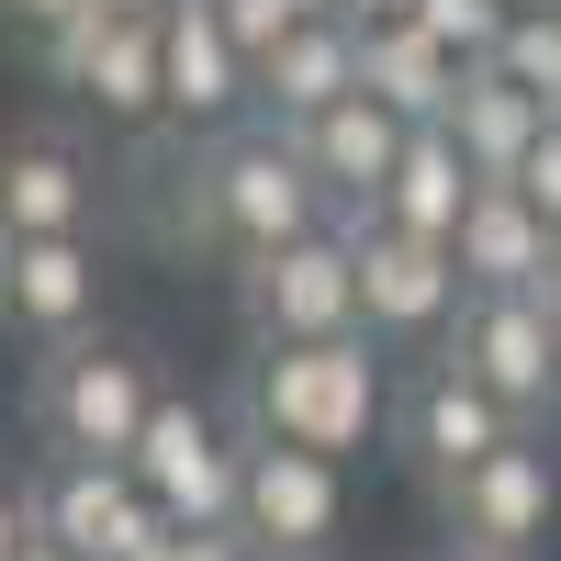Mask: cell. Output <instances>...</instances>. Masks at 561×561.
Returning <instances> with one entry per match:
<instances>
[{
	"label": "cell",
	"mask_w": 561,
	"mask_h": 561,
	"mask_svg": "<svg viewBox=\"0 0 561 561\" xmlns=\"http://www.w3.org/2000/svg\"><path fill=\"white\" fill-rule=\"evenodd\" d=\"M237 528H248L259 561H325L337 528H348V460L337 449H293V438H248Z\"/></svg>",
	"instance_id": "10"
},
{
	"label": "cell",
	"mask_w": 561,
	"mask_h": 561,
	"mask_svg": "<svg viewBox=\"0 0 561 561\" xmlns=\"http://www.w3.org/2000/svg\"><path fill=\"white\" fill-rule=\"evenodd\" d=\"M483 68H505L517 90H539V102L561 113V12H505V34H494Z\"/></svg>",
	"instance_id": "22"
},
{
	"label": "cell",
	"mask_w": 561,
	"mask_h": 561,
	"mask_svg": "<svg viewBox=\"0 0 561 561\" xmlns=\"http://www.w3.org/2000/svg\"><path fill=\"white\" fill-rule=\"evenodd\" d=\"M102 169L68 124H12L0 135V237H90Z\"/></svg>",
	"instance_id": "14"
},
{
	"label": "cell",
	"mask_w": 561,
	"mask_h": 561,
	"mask_svg": "<svg viewBox=\"0 0 561 561\" xmlns=\"http://www.w3.org/2000/svg\"><path fill=\"white\" fill-rule=\"evenodd\" d=\"M237 325H248V348L259 337H348L359 325V248H348V225L325 214L304 237L237 259Z\"/></svg>",
	"instance_id": "5"
},
{
	"label": "cell",
	"mask_w": 561,
	"mask_h": 561,
	"mask_svg": "<svg viewBox=\"0 0 561 561\" xmlns=\"http://www.w3.org/2000/svg\"><path fill=\"white\" fill-rule=\"evenodd\" d=\"M337 225H348V248H359V325H370L393 359H427V348L449 337L460 293H472L460 248H449V237H415V225L370 214V203H337Z\"/></svg>",
	"instance_id": "4"
},
{
	"label": "cell",
	"mask_w": 561,
	"mask_h": 561,
	"mask_svg": "<svg viewBox=\"0 0 561 561\" xmlns=\"http://www.w3.org/2000/svg\"><path fill=\"white\" fill-rule=\"evenodd\" d=\"M449 248H460V270H472V280H539V270H550V214L517 192V180H472Z\"/></svg>",
	"instance_id": "20"
},
{
	"label": "cell",
	"mask_w": 561,
	"mask_h": 561,
	"mask_svg": "<svg viewBox=\"0 0 561 561\" xmlns=\"http://www.w3.org/2000/svg\"><path fill=\"white\" fill-rule=\"evenodd\" d=\"M158 415V370L147 348L102 337V325H79V337H57L34 359V438L68 449V460H124L135 438H147Z\"/></svg>",
	"instance_id": "3"
},
{
	"label": "cell",
	"mask_w": 561,
	"mask_h": 561,
	"mask_svg": "<svg viewBox=\"0 0 561 561\" xmlns=\"http://www.w3.org/2000/svg\"><path fill=\"white\" fill-rule=\"evenodd\" d=\"M404 12L427 23V34L449 45V57H472V68H483V57H494V34H505V12H517V0H404Z\"/></svg>",
	"instance_id": "23"
},
{
	"label": "cell",
	"mask_w": 561,
	"mask_h": 561,
	"mask_svg": "<svg viewBox=\"0 0 561 561\" xmlns=\"http://www.w3.org/2000/svg\"><path fill=\"white\" fill-rule=\"evenodd\" d=\"M23 528H34V494H23V483H0V561L23 550Z\"/></svg>",
	"instance_id": "28"
},
{
	"label": "cell",
	"mask_w": 561,
	"mask_h": 561,
	"mask_svg": "<svg viewBox=\"0 0 561 561\" xmlns=\"http://www.w3.org/2000/svg\"><path fill=\"white\" fill-rule=\"evenodd\" d=\"M12 561H79V550H68V539H45V528H23V550H12Z\"/></svg>",
	"instance_id": "29"
},
{
	"label": "cell",
	"mask_w": 561,
	"mask_h": 561,
	"mask_svg": "<svg viewBox=\"0 0 561 561\" xmlns=\"http://www.w3.org/2000/svg\"><path fill=\"white\" fill-rule=\"evenodd\" d=\"M158 68H169V124L180 135H225L259 113V57L225 34L214 0H158Z\"/></svg>",
	"instance_id": "13"
},
{
	"label": "cell",
	"mask_w": 561,
	"mask_h": 561,
	"mask_svg": "<svg viewBox=\"0 0 561 561\" xmlns=\"http://www.w3.org/2000/svg\"><path fill=\"white\" fill-rule=\"evenodd\" d=\"M517 427H528V415L505 404V393H483L449 348H427V359H404V370H393V427H382V449L404 460L415 483H449L460 460L505 449Z\"/></svg>",
	"instance_id": "8"
},
{
	"label": "cell",
	"mask_w": 561,
	"mask_h": 561,
	"mask_svg": "<svg viewBox=\"0 0 561 561\" xmlns=\"http://www.w3.org/2000/svg\"><path fill=\"white\" fill-rule=\"evenodd\" d=\"M280 135L314 158V180H325L337 203H382V180H393V158H404V135H415V124L382 102V90H337L325 113L280 124Z\"/></svg>",
	"instance_id": "16"
},
{
	"label": "cell",
	"mask_w": 561,
	"mask_h": 561,
	"mask_svg": "<svg viewBox=\"0 0 561 561\" xmlns=\"http://www.w3.org/2000/svg\"><path fill=\"white\" fill-rule=\"evenodd\" d=\"M550 348H561V304H550Z\"/></svg>",
	"instance_id": "34"
},
{
	"label": "cell",
	"mask_w": 561,
	"mask_h": 561,
	"mask_svg": "<svg viewBox=\"0 0 561 561\" xmlns=\"http://www.w3.org/2000/svg\"><path fill=\"white\" fill-rule=\"evenodd\" d=\"M438 124L460 135V158H472V180H517V158L539 147L550 102H539V90H517L505 68H460V90H449V113H438Z\"/></svg>",
	"instance_id": "19"
},
{
	"label": "cell",
	"mask_w": 561,
	"mask_h": 561,
	"mask_svg": "<svg viewBox=\"0 0 561 561\" xmlns=\"http://www.w3.org/2000/svg\"><path fill=\"white\" fill-rule=\"evenodd\" d=\"M124 460H135V483L158 494V517H169V528H214V517H237L248 427H237V415H214V404H192V393H158L147 438H135Z\"/></svg>",
	"instance_id": "11"
},
{
	"label": "cell",
	"mask_w": 561,
	"mask_h": 561,
	"mask_svg": "<svg viewBox=\"0 0 561 561\" xmlns=\"http://www.w3.org/2000/svg\"><path fill=\"white\" fill-rule=\"evenodd\" d=\"M34 57L57 90H79L102 124H169V68H158V12H113L90 0L57 34H34Z\"/></svg>",
	"instance_id": "9"
},
{
	"label": "cell",
	"mask_w": 561,
	"mask_h": 561,
	"mask_svg": "<svg viewBox=\"0 0 561 561\" xmlns=\"http://www.w3.org/2000/svg\"><path fill=\"white\" fill-rule=\"evenodd\" d=\"M438 348L472 370L483 393H505L528 427L561 415V348H550V293H539V280H472Z\"/></svg>",
	"instance_id": "7"
},
{
	"label": "cell",
	"mask_w": 561,
	"mask_h": 561,
	"mask_svg": "<svg viewBox=\"0 0 561 561\" xmlns=\"http://www.w3.org/2000/svg\"><path fill=\"white\" fill-rule=\"evenodd\" d=\"M337 214V192L314 180V158L293 147L280 124H225V135H203L192 147V180H180V237H192L203 259H259V248H280V237H304V225H325Z\"/></svg>",
	"instance_id": "2"
},
{
	"label": "cell",
	"mask_w": 561,
	"mask_h": 561,
	"mask_svg": "<svg viewBox=\"0 0 561 561\" xmlns=\"http://www.w3.org/2000/svg\"><path fill=\"white\" fill-rule=\"evenodd\" d=\"M539 293H550V304H561V225H550V270H539Z\"/></svg>",
	"instance_id": "30"
},
{
	"label": "cell",
	"mask_w": 561,
	"mask_h": 561,
	"mask_svg": "<svg viewBox=\"0 0 561 561\" xmlns=\"http://www.w3.org/2000/svg\"><path fill=\"white\" fill-rule=\"evenodd\" d=\"M393 370L404 359L370 337V325H348V337H259L248 370H237V427L359 460L393 427Z\"/></svg>",
	"instance_id": "1"
},
{
	"label": "cell",
	"mask_w": 561,
	"mask_h": 561,
	"mask_svg": "<svg viewBox=\"0 0 561 561\" xmlns=\"http://www.w3.org/2000/svg\"><path fill=\"white\" fill-rule=\"evenodd\" d=\"M517 12H561V0H517Z\"/></svg>",
	"instance_id": "33"
},
{
	"label": "cell",
	"mask_w": 561,
	"mask_h": 561,
	"mask_svg": "<svg viewBox=\"0 0 561 561\" xmlns=\"http://www.w3.org/2000/svg\"><path fill=\"white\" fill-rule=\"evenodd\" d=\"M438 561H517V550H472V539H449V550H438Z\"/></svg>",
	"instance_id": "31"
},
{
	"label": "cell",
	"mask_w": 561,
	"mask_h": 561,
	"mask_svg": "<svg viewBox=\"0 0 561 561\" xmlns=\"http://www.w3.org/2000/svg\"><path fill=\"white\" fill-rule=\"evenodd\" d=\"M158 561H259V550H248V528H237V517H214V528H169V539H158Z\"/></svg>",
	"instance_id": "25"
},
{
	"label": "cell",
	"mask_w": 561,
	"mask_h": 561,
	"mask_svg": "<svg viewBox=\"0 0 561 561\" xmlns=\"http://www.w3.org/2000/svg\"><path fill=\"white\" fill-rule=\"evenodd\" d=\"M427 494H438V528H449V539L539 561V550H550V528H561V449H550V427H517L505 449L460 460V472H449V483H427Z\"/></svg>",
	"instance_id": "6"
},
{
	"label": "cell",
	"mask_w": 561,
	"mask_h": 561,
	"mask_svg": "<svg viewBox=\"0 0 561 561\" xmlns=\"http://www.w3.org/2000/svg\"><path fill=\"white\" fill-rule=\"evenodd\" d=\"M90 314H102V259H90V237H0V325H12V337L57 348Z\"/></svg>",
	"instance_id": "15"
},
{
	"label": "cell",
	"mask_w": 561,
	"mask_h": 561,
	"mask_svg": "<svg viewBox=\"0 0 561 561\" xmlns=\"http://www.w3.org/2000/svg\"><path fill=\"white\" fill-rule=\"evenodd\" d=\"M517 192H528V203H539V214H550V225H561V113H550V124H539V147H528V158H517Z\"/></svg>",
	"instance_id": "26"
},
{
	"label": "cell",
	"mask_w": 561,
	"mask_h": 561,
	"mask_svg": "<svg viewBox=\"0 0 561 561\" xmlns=\"http://www.w3.org/2000/svg\"><path fill=\"white\" fill-rule=\"evenodd\" d=\"M337 12H359V23H370V12H404V0H337Z\"/></svg>",
	"instance_id": "32"
},
{
	"label": "cell",
	"mask_w": 561,
	"mask_h": 561,
	"mask_svg": "<svg viewBox=\"0 0 561 561\" xmlns=\"http://www.w3.org/2000/svg\"><path fill=\"white\" fill-rule=\"evenodd\" d=\"M68 12H90V0H0V23H23V34H57Z\"/></svg>",
	"instance_id": "27"
},
{
	"label": "cell",
	"mask_w": 561,
	"mask_h": 561,
	"mask_svg": "<svg viewBox=\"0 0 561 561\" xmlns=\"http://www.w3.org/2000/svg\"><path fill=\"white\" fill-rule=\"evenodd\" d=\"M460 203H472V158H460V135H449V124H415L370 214L415 225V237H449V225H460Z\"/></svg>",
	"instance_id": "21"
},
{
	"label": "cell",
	"mask_w": 561,
	"mask_h": 561,
	"mask_svg": "<svg viewBox=\"0 0 561 561\" xmlns=\"http://www.w3.org/2000/svg\"><path fill=\"white\" fill-rule=\"evenodd\" d=\"M460 68H472V57H449L415 12H370L359 23V90H382L404 124H438L449 90H460Z\"/></svg>",
	"instance_id": "18"
},
{
	"label": "cell",
	"mask_w": 561,
	"mask_h": 561,
	"mask_svg": "<svg viewBox=\"0 0 561 561\" xmlns=\"http://www.w3.org/2000/svg\"><path fill=\"white\" fill-rule=\"evenodd\" d=\"M23 494H34V528L68 539L79 561H158V539H169L158 494L135 483V460H68V449H45V472Z\"/></svg>",
	"instance_id": "12"
},
{
	"label": "cell",
	"mask_w": 561,
	"mask_h": 561,
	"mask_svg": "<svg viewBox=\"0 0 561 561\" xmlns=\"http://www.w3.org/2000/svg\"><path fill=\"white\" fill-rule=\"evenodd\" d=\"M337 90H359V12H314L280 45H259V124H304Z\"/></svg>",
	"instance_id": "17"
},
{
	"label": "cell",
	"mask_w": 561,
	"mask_h": 561,
	"mask_svg": "<svg viewBox=\"0 0 561 561\" xmlns=\"http://www.w3.org/2000/svg\"><path fill=\"white\" fill-rule=\"evenodd\" d=\"M214 12H225V34H237L248 57H259V45H280L293 23H314V12H337V0H214Z\"/></svg>",
	"instance_id": "24"
}]
</instances>
